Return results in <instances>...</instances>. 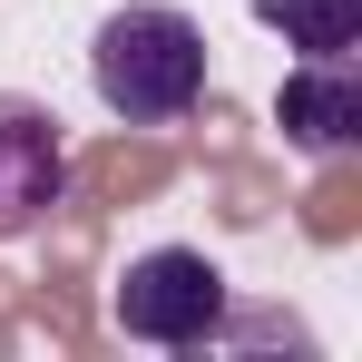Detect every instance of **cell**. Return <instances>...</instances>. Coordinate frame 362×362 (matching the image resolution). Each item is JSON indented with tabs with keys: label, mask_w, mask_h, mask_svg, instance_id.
Wrapping results in <instances>:
<instances>
[{
	"label": "cell",
	"mask_w": 362,
	"mask_h": 362,
	"mask_svg": "<svg viewBox=\"0 0 362 362\" xmlns=\"http://www.w3.org/2000/svg\"><path fill=\"white\" fill-rule=\"evenodd\" d=\"M88 78H98V108L118 127H177L206 98V30L167 0H127L88 40Z\"/></svg>",
	"instance_id": "cell-1"
},
{
	"label": "cell",
	"mask_w": 362,
	"mask_h": 362,
	"mask_svg": "<svg viewBox=\"0 0 362 362\" xmlns=\"http://www.w3.org/2000/svg\"><path fill=\"white\" fill-rule=\"evenodd\" d=\"M226 274L196 255V245H147L137 264L118 274V294H108V313H118L127 343H157V353H206V333H216V313H226Z\"/></svg>",
	"instance_id": "cell-2"
},
{
	"label": "cell",
	"mask_w": 362,
	"mask_h": 362,
	"mask_svg": "<svg viewBox=\"0 0 362 362\" xmlns=\"http://www.w3.org/2000/svg\"><path fill=\"white\" fill-rule=\"evenodd\" d=\"M59 177H69V147H59V118L20 88H0V245L30 235L49 206H59Z\"/></svg>",
	"instance_id": "cell-3"
},
{
	"label": "cell",
	"mask_w": 362,
	"mask_h": 362,
	"mask_svg": "<svg viewBox=\"0 0 362 362\" xmlns=\"http://www.w3.org/2000/svg\"><path fill=\"white\" fill-rule=\"evenodd\" d=\"M274 127H284V147H303V157H343L362 137V78L353 59H303L294 78H284V98H274Z\"/></svg>",
	"instance_id": "cell-4"
},
{
	"label": "cell",
	"mask_w": 362,
	"mask_h": 362,
	"mask_svg": "<svg viewBox=\"0 0 362 362\" xmlns=\"http://www.w3.org/2000/svg\"><path fill=\"white\" fill-rule=\"evenodd\" d=\"M264 30H284L303 59H353L362 40V0H255Z\"/></svg>",
	"instance_id": "cell-5"
}]
</instances>
